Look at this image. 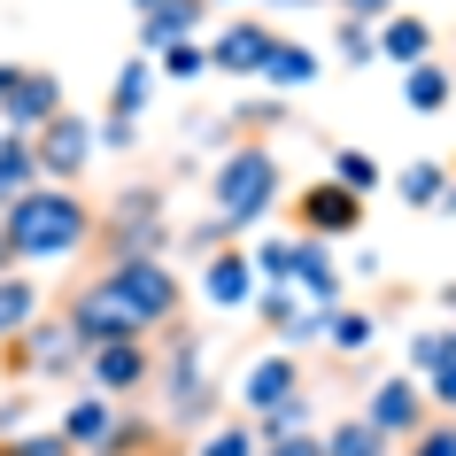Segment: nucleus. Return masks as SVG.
<instances>
[{"label": "nucleus", "instance_id": "36", "mask_svg": "<svg viewBox=\"0 0 456 456\" xmlns=\"http://www.w3.org/2000/svg\"><path fill=\"white\" fill-rule=\"evenodd\" d=\"M410 456H456V418H433V426L410 441Z\"/></svg>", "mask_w": 456, "mask_h": 456}, {"label": "nucleus", "instance_id": "48", "mask_svg": "<svg viewBox=\"0 0 456 456\" xmlns=\"http://www.w3.org/2000/svg\"><path fill=\"white\" fill-rule=\"evenodd\" d=\"M441 302H449V310H456V279H449V287H441Z\"/></svg>", "mask_w": 456, "mask_h": 456}, {"label": "nucleus", "instance_id": "44", "mask_svg": "<svg viewBox=\"0 0 456 456\" xmlns=\"http://www.w3.org/2000/svg\"><path fill=\"white\" fill-rule=\"evenodd\" d=\"M16 70H24V62H0V101H8V86H16Z\"/></svg>", "mask_w": 456, "mask_h": 456}, {"label": "nucleus", "instance_id": "31", "mask_svg": "<svg viewBox=\"0 0 456 456\" xmlns=\"http://www.w3.org/2000/svg\"><path fill=\"white\" fill-rule=\"evenodd\" d=\"M264 86H279V101L302 94V86H317V54H310V47H294V39H279V54H271Z\"/></svg>", "mask_w": 456, "mask_h": 456}, {"label": "nucleus", "instance_id": "25", "mask_svg": "<svg viewBox=\"0 0 456 456\" xmlns=\"http://www.w3.org/2000/svg\"><path fill=\"white\" fill-rule=\"evenodd\" d=\"M31 186H39V155H31V140H16V132H8V140H0V216L16 209Z\"/></svg>", "mask_w": 456, "mask_h": 456}, {"label": "nucleus", "instance_id": "40", "mask_svg": "<svg viewBox=\"0 0 456 456\" xmlns=\"http://www.w3.org/2000/svg\"><path fill=\"white\" fill-rule=\"evenodd\" d=\"M426 403H433V418H456V363L426 379Z\"/></svg>", "mask_w": 456, "mask_h": 456}, {"label": "nucleus", "instance_id": "50", "mask_svg": "<svg viewBox=\"0 0 456 456\" xmlns=\"http://www.w3.org/2000/svg\"><path fill=\"white\" fill-rule=\"evenodd\" d=\"M209 8H232V0H209Z\"/></svg>", "mask_w": 456, "mask_h": 456}, {"label": "nucleus", "instance_id": "10", "mask_svg": "<svg viewBox=\"0 0 456 456\" xmlns=\"http://www.w3.org/2000/svg\"><path fill=\"white\" fill-rule=\"evenodd\" d=\"M31 155H39V186H77V178L94 170V155H101V124L77 117V109H62V117L31 140Z\"/></svg>", "mask_w": 456, "mask_h": 456}, {"label": "nucleus", "instance_id": "37", "mask_svg": "<svg viewBox=\"0 0 456 456\" xmlns=\"http://www.w3.org/2000/svg\"><path fill=\"white\" fill-rule=\"evenodd\" d=\"M101 147H109V155H132V147H140V124L132 117H101Z\"/></svg>", "mask_w": 456, "mask_h": 456}, {"label": "nucleus", "instance_id": "30", "mask_svg": "<svg viewBox=\"0 0 456 456\" xmlns=\"http://www.w3.org/2000/svg\"><path fill=\"white\" fill-rule=\"evenodd\" d=\"M193 456H264V433H256V418H224L193 441Z\"/></svg>", "mask_w": 456, "mask_h": 456}, {"label": "nucleus", "instance_id": "46", "mask_svg": "<svg viewBox=\"0 0 456 456\" xmlns=\"http://www.w3.org/2000/svg\"><path fill=\"white\" fill-rule=\"evenodd\" d=\"M279 8H340V0H279Z\"/></svg>", "mask_w": 456, "mask_h": 456}, {"label": "nucleus", "instance_id": "20", "mask_svg": "<svg viewBox=\"0 0 456 456\" xmlns=\"http://www.w3.org/2000/svg\"><path fill=\"white\" fill-rule=\"evenodd\" d=\"M39 317H47L39 310V279H31V271H8V279H0V348H16Z\"/></svg>", "mask_w": 456, "mask_h": 456}, {"label": "nucleus", "instance_id": "43", "mask_svg": "<svg viewBox=\"0 0 456 456\" xmlns=\"http://www.w3.org/2000/svg\"><path fill=\"white\" fill-rule=\"evenodd\" d=\"M8 271H24V264H16V248H8V224H0V279H8Z\"/></svg>", "mask_w": 456, "mask_h": 456}, {"label": "nucleus", "instance_id": "32", "mask_svg": "<svg viewBox=\"0 0 456 456\" xmlns=\"http://www.w3.org/2000/svg\"><path fill=\"white\" fill-rule=\"evenodd\" d=\"M333 178H340L348 193H379V186H387L379 155H363V147H333Z\"/></svg>", "mask_w": 456, "mask_h": 456}, {"label": "nucleus", "instance_id": "39", "mask_svg": "<svg viewBox=\"0 0 456 456\" xmlns=\"http://www.w3.org/2000/svg\"><path fill=\"white\" fill-rule=\"evenodd\" d=\"M340 16H348V24H371V31H379L387 16H403V8H395V0H340Z\"/></svg>", "mask_w": 456, "mask_h": 456}, {"label": "nucleus", "instance_id": "23", "mask_svg": "<svg viewBox=\"0 0 456 456\" xmlns=\"http://www.w3.org/2000/svg\"><path fill=\"white\" fill-rule=\"evenodd\" d=\"M449 363H456V317L410 333V348H403V371H410V379H433V371H449Z\"/></svg>", "mask_w": 456, "mask_h": 456}, {"label": "nucleus", "instance_id": "41", "mask_svg": "<svg viewBox=\"0 0 456 456\" xmlns=\"http://www.w3.org/2000/svg\"><path fill=\"white\" fill-rule=\"evenodd\" d=\"M232 124H287V101H240Z\"/></svg>", "mask_w": 456, "mask_h": 456}, {"label": "nucleus", "instance_id": "24", "mask_svg": "<svg viewBox=\"0 0 456 456\" xmlns=\"http://www.w3.org/2000/svg\"><path fill=\"white\" fill-rule=\"evenodd\" d=\"M403 101L418 109V117H441L456 101V70L449 62H418V70H403Z\"/></svg>", "mask_w": 456, "mask_h": 456}, {"label": "nucleus", "instance_id": "13", "mask_svg": "<svg viewBox=\"0 0 456 456\" xmlns=\"http://www.w3.org/2000/svg\"><path fill=\"white\" fill-rule=\"evenodd\" d=\"M271 54H279V31L256 24V16H232V24L209 39V70H224L232 86H248V77L271 70Z\"/></svg>", "mask_w": 456, "mask_h": 456}, {"label": "nucleus", "instance_id": "11", "mask_svg": "<svg viewBox=\"0 0 456 456\" xmlns=\"http://www.w3.org/2000/svg\"><path fill=\"white\" fill-rule=\"evenodd\" d=\"M155 363H163L155 340H117V348H94V356H86V387L109 395V403H132V395L155 387Z\"/></svg>", "mask_w": 456, "mask_h": 456}, {"label": "nucleus", "instance_id": "18", "mask_svg": "<svg viewBox=\"0 0 456 456\" xmlns=\"http://www.w3.org/2000/svg\"><path fill=\"white\" fill-rule=\"evenodd\" d=\"M294 294H302V302H317V310H340V294H348V271H340V256H333L325 240H310V248H302Z\"/></svg>", "mask_w": 456, "mask_h": 456}, {"label": "nucleus", "instance_id": "51", "mask_svg": "<svg viewBox=\"0 0 456 456\" xmlns=\"http://www.w3.org/2000/svg\"><path fill=\"white\" fill-rule=\"evenodd\" d=\"M0 140H8V124H0Z\"/></svg>", "mask_w": 456, "mask_h": 456}, {"label": "nucleus", "instance_id": "29", "mask_svg": "<svg viewBox=\"0 0 456 456\" xmlns=\"http://www.w3.org/2000/svg\"><path fill=\"white\" fill-rule=\"evenodd\" d=\"M395 193H403L410 209H441V193H449V163H433V155H418V163L395 178Z\"/></svg>", "mask_w": 456, "mask_h": 456}, {"label": "nucleus", "instance_id": "9", "mask_svg": "<svg viewBox=\"0 0 456 456\" xmlns=\"http://www.w3.org/2000/svg\"><path fill=\"white\" fill-rule=\"evenodd\" d=\"M363 418L403 449L418 433L433 426V403H426V379H410V371H379V379H363Z\"/></svg>", "mask_w": 456, "mask_h": 456}, {"label": "nucleus", "instance_id": "16", "mask_svg": "<svg viewBox=\"0 0 456 456\" xmlns=\"http://www.w3.org/2000/svg\"><path fill=\"white\" fill-rule=\"evenodd\" d=\"M256 317H264V333L279 340V348H310V340H325V317H333V310L302 302L294 287H264V294H256Z\"/></svg>", "mask_w": 456, "mask_h": 456}, {"label": "nucleus", "instance_id": "49", "mask_svg": "<svg viewBox=\"0 0 456 456\" xmlns=\"http://www.w3.org/2000/svg\"><path fill=\"white\" fill-rule=\"evenodd\" d=\"M0 456H16V441H0Z\"/></svg>", "mask_w": 456, "mask_h": 456}, {"label": "nucleus", "instance_id": "52", "mask_svg": "<svg viewBox=\"0 0 456 456\" xmlns=\"http://www.w3.org/2000/svg\"><path fill=\"white\" fill-rule=\"evenodd\" d=\"M449 70H456V62H449Z\"/></svg>", "mask_w": 456, "mask_h": 456}, {"label": "nucleus", "instance_id": "45", "mask_svg": "<svg viewBox=\"0 0 456 456\" xmlns=\"http://www.w3.org/2000/svg\"><path fill=\"white\" fill-rule=\"evenodd\" d=\"M433 216H456V178H449V193H441V209H433Z\"/></svg>", "mask_w": 456, "mask_h": 456}, {"label": "nucleus", "instance_id": "22", "mask_svg": "<svg viewBox=\"0 0 456 456\" xmlns=\"http://www.w3.org/2000/svg\"><path fill=\"white\" fill-rule=\"evenodd\" d=\"M155 94H163V70H155L147 54H132V62H124V70L109 77V117H132V124H140Z\"/></svg>", "mask_w": 456, "mask_h": 456}, {"label": "nucleus", "instance_id": "35", "mask_svg": "<svg viewBox=\"0 0 456 456\" xmlns=\"http://www.w3.org/2000/svg\"><path fill=\"white\" fill-rule=\"evenodd\" d=\"M16 456H77V449H70V433H62V426H47V433L31 426V433H16Z\"/></svg>", "mask_w": 456, "mask_h": 456}, {"label": "nucleus", "instance_id": "6", "mask_svg": "<svg viewBox=\"0 0 456 456\" xmlns=\"http://www.w3.org/2000/svg\"><path fill=\"white\" fill-rule=\"evenodd\" d=\"M0 363L16 371V379H86V340H77V325L62 310H47L39 325H31L16 348H0Z\"/></svg>", "mask_w": 456, "mask_h": 456}, {"label": "nucleus", "instance_id": "8", "mask_svg": "<svg viewBox=\"0 0 456 456\" xmlns=\"http://www.w3.org/2000/svg\"><path fill=\"white\" fill-rule=\"evenodd\" d=\"M287 209H294V232L302 240H356L363 232V193H348L340 178H317V186H294L287 193Z\"/></svg>", "mask_w": 456, "mask_h": 456}, {"label": "nucleus", "instance_id": "27", "mask_svg": "<svg viewBox=\"0 0 456 456\" xmlns=\"http://www.w3.org/2000/svg\"><path fill=\"white\" fill-rule=\"evenodd\" d=\"M302 232H271V240H256L248 248V256H256V279H264V287H294V271H302Z\"/></svg>", "mask_w": 456, "mask_h": 456}, {"label": "nucleus", "instance_id": "5", "mask_svg": "<svg viewBox=\"0 0 456 456\" xmlns=\"http://www.w3.org/2000/svg\"><path fill=\"white\" fill-rule=\"evenodd\" d=\"M163 248H170V193L155 178L117 186L101 209V264L109 256H163Z\"/></svg>", "mask_w": 456, "mask_h": 456}, {"label": "nucleus", "instance_id": "4", "mask_svg": "<svg viewBox=\"0 0 456 456\" xmlns=\"http://www.w3.org/2000/svg\"><path fill=\"white\" fill-rule=\"evenodd\" d=\"M94 271L147 333H178V325H186V279L170 271V256H109V264H94Z\"/></svg>", "mask_w": 456, "mask_h": 456}, {"label": "nucleus", "instance_id": "2", "mask_svg": "<svg viewBox=\"0 0 456 456\" xmlns=\"http://www.w3.org/2000/svg\"><path fill=\"white\" fill-rule=\"evenodd\" d=\"M279 193H287V163H279L264 140L224 147L216 170H209V240H240V232H256V224L279 209Z\"/></svg>", "mask_w": 456, "mask_h": 456}, {"label": "nucleus", "instance_id": "21", "mask_svg": "<svg viewBox=\"0 0 456 456\" xmlns=\"http://www.w3.org/2000/svg\"><path fill=\"white\" fill-rule=\"evenodd\" d=\"M379 62H395V70H418V62H433V24L426 16H387L379 24Z\"/></svg>", "mask_w": 456, "mask_h": 456}, {"label": "nucleus", "instance_id": "15", "mask_svg": "<svg viewBox=\"0 0 456 456\" xmlns=\"http://www.w3.org/2000/svg\"><path fill=\"white\" fill-rule=\"evenodd\" d=\"M201 294H209L216 310H256V294H264V279H256V256L232 240H216L209 256H201Z\"/></svg>", "mask_w": 456, "mask_h": 456}, {"label": "nucleus", "instance_id": "12", "mask_svg": "<svg viewBox=\"0 0 456 456\" xmlns=\"http://www.w3.org/2000/svg\"><path fill=\"white\" fill-rule=\"evenodd\" d=\"M62 109H70L62 77H54V70H31V62H24V70H16V86H8V101H0V124H8L16 140H39Z\"/></svg>", "mask_w": 456, "mask_h": 456}, {"label": "nucleus", "instance_id": "28", "mask_svg": "<svg viewBox=\"0 0 456 456\" xmlns=\"http://www.w3.org/2000/svg\"><path fill=\"white\" fill-rule=\"evenodd\" d=\"M325 456H403V449H395V441L356 410V418H340V426L325 433Z\"/></svg>", "mask_w": 456, "mask_h": 456}, {"label": "nucleus", "instance_id": "42", "mask_svg": "<svg viewBox=\"0 0 456 456\" xmlns=\"http://www.w3.org/2000/svg\"><path fill=\"white\" fill-rule=\"evenodd\" d=\"M24 410H31L24 395H8V403H0V433H16V426H24Z\"/></svg>", "mask_w": 456, "mask_h": 456}, {"label": "nucleus", "instance_id": "47", "mask_svg": "<svg viewBox=\"0 0 456 456\" xmlns=\"http://www.w3.org/2000/svg\"><path fill=\"white\" fill-rule=\"evenodd\" d=\"M132 8H140V16H155V8H170V0H132Z\"/></svg>", "mask_w": 456, "mask_h": 456}, {"label": "nucleus", "instance_id": "38", "mask_svg": "<svg viewBox=\"0 0 456 456\" xmlns=\"http://www.w3.org/2000/svg\"><path fill=\"white\" fill-rule=\"evenodd\" d=\"M264 456H325V433H279L264 441Z\"/></svg>", "mask_w": 456, "mask_h": 456}, {"label": "nucleus", "instance_id": "34", "mask_svg": "<svg viewBox=\"0 0 456 456\" xmlns=\"http://www.w3.org/2000/svg\"><path fill=\"white\" fill-rule=\"evenodd\" d=\"M155 70H163L170 86H193V77H209V47H201V39H178V47L155 54Z\"/></svg>", "mask_w": 456, "mask_h": 456}, {"label": "nucleus", "instance_id": "19", "mask_svg": "<svg viewBox=\"0 0 456 456\" xmlns=\"http://www.w3.org/2000/svg\"><path fill=\"white\" fill-rule=\"evenodd\" d=\"M201 16H209V0H170V8H155V16H140V54L155 62L163 47L193 39V31H201Z\"/></svg>", "mask_w": 456, "mask_h": 456}, {"label": "nucleus", "instance_id": "7", "mask_svg": "<svg viewBox=\"0 0 456 456\" xmlns=\"http://www.w3.org/2000/svg\"><path fill=\"white\" fill-rule=\"evenodd\" d=\"M54 310H62V317L77 325V340H86V356H94V348H117V340H155V333L140 325V317H132V310L117 302V294L101 287V271H86V279H77V287L62 294Z\"/></svg>", "mask_w": 456, "mask_h": 456}, {"label": "nucleus", "instance_id": "3", "mask_svg": "<svg viewBox=\"0 0 456 456\" xmlns=\"http://www.w3.org/2000/svg\"><path fill=\"white\" fill-rule=\"evenodd\" d=\"M155 395H163V426H216V379H209V340L178 325L163 333V363H155Z\"/></svg>", "mask_w": 456, "mask_h": 456}, {"label": "nucleus", "instance_id": "33", "mask_svg": "<svg viewBox=\"0 0 456 456\" xmlns=\"http://www.w3.org/2000/svg\"><path fill=\"white\" fill-rule=\"evenodd\" d=\"M333 47H340L348 70H379V31H371V24H348V16H340V24H333Z\"/></svg>", "mask_w": 456, "mask_h": 456}, {"label": "nucleus", "instance_id": "26", "mask_svg": "<svg viewBox=\"0 0 456 456\" xmlns=\"http://www.w3.org/2000/svg\"><path fill=\"white\" fill-rule=\"evenodd\" d=\"M371 340H379V317L363 310V302H340V310L325 317V348H333V356H363Z\"/></svg>", "mask_w": 456, "mask_h": 456}, {"label": "nucleus", "instance_id": "1", "mask_svg": "<svg viewBox=\"0 0 456 456\" xmlns=\"http://www.w3.org/2000/svg\"><path fill=\"white\" fill-rule=\"evenodd\" d=\"M0 224H8L16 264H70V256H86L101 240V209L77 186H31Z\"/></svg>", "mask_w": 456, "mask_h": 456}, {"label": "nucleus", "instance_id": "17", "mask_svg": "<svg viewBox=\"0 0 456 456\" xmlns=\"http://www.w3.org/2000/svg\"><path fill=\"white\" fill-rule=\"evenodd\" d=\"M54 426L70 433L77 456H109V449H117V433H124V410L109 403V395H94V387H86V395H70V410H62Z\"/></svg>", "mask_w": 456, "mask_h": 456}, {"label": "nucleus", "instance_id": "14", "mask_svg": "<svg viewBox=\"0 0 456 456\" xmlns=\"http://www.w3.org/2000/svg\"><path fill=\"white\" fill-rule=\"evenodd\" d=\"M294 395H310L294 348H271V356H256V363L240 371V410H248V418H271V410H287Z\"/></svg>", "mask_w": 456, "mask_h": 456}]
</instances>
